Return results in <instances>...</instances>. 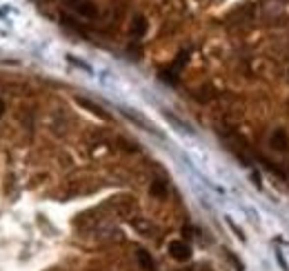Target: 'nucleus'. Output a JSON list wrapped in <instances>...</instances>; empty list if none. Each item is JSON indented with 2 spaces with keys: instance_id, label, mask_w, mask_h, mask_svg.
<instances>
[{
  "instance_id": "obj_5",
  "label": "nucleus",
  "mask_w": 289,
  "mask_h": 271,
  "mask_svg": "<svg viewBox=\"0 0 289 271\" xmlns=\"http://www.w3.org/2000/svg\"><path fill=\"white\" fill-rule=\"evenodd\" d=\"M131 31H134L136 38H143L144 31H147V20H144L143 16H136V18H134V25H131Z\"/></svg>"
},
{
  "instance_id": "obj_3",
  "label": "nucleus",
  "mask_w": 289,
  "mask_h": 271,
  "mask_svg": "<svg viewBox=\"0 0 289 271\" xmlns=\"http://www.w3.org/2000/svg\"><path fill=\"white\" fill-rule=\"evenodd\" d=\"M136 258H138V265L143 267L144 271H154V258L149 256V251L138 249V251H136Z\"/></svg>"
},
{
  "instance_id": "obj_2",
  "label": "nucleus",
  "mask_w": 289,
  "mask_h": 271,
  "mask_svg": "<svg viewBox=\"0 0 289 271\" xmlns=\"http://www.w3.org/2000/svg\"><path fill=\"white\" fill-rule=\"evenodd\" d=\"M271 147L280 149V151H287L289 149V138H287V133H285L283 129L274 131V136H271Z\"/></svg>"
},
{
  "instance_id": "obj_9",
  "label": "nucleus",
  "mask_w": 289,
  "mask_h": 271,
  "mask_svg": "<svg viewBox=\"0 0 289 271\" xmlns=\"http://www.w3.org/2000/svg\"><path fill=\"white\" fill-rule=\"evenodd\" d=\"M69 2H71V5H78V2H80V0H69Z\"/></svg>"
},
{
  "instance_id": "obj_6",
  "label": "nucleus",
  "mask_w": 289,
  "mask_h": 271,
  "mask_svg": "<svg viewBox=\"0 0 289 271\" xmlns=\"http://www.w3.org/2000/svg\"><path fill=\"white\" fill-rule=\"evenodd\" d=\"M78 105H83V107H87L91 114H96V116H100V118H107V114H105L100 107H96V105H91L89 100H85V98H78Z\"/></svg>"
},
{
  "instance_id": "obj_1",
  "label": "nucleus",
  "mask_w": 289,
  "mask_h": 271,
  "mask_svg": "<svg viewBox=\"0 0 289 271\" xmlns=\"http://www.w3.org/2000/svg\"><path fill=\"white\" fill-rule=\"evenodd\" d=\"M169 256L180 260V262H185L191 258V247L185 242V240H172V242H169Z\"/></svg>"
},
{
  "instance_id": "obj_7",
  "label": "nucleus",
  "mask_w": 289,
  "mask_h": 271,
  "mask_svg": "<svg viewBox=\"0 0 289 271\" xmlns=\"http://www.w3.org/2000/svg\"><path fill=\"white\" fill-rule=\"evenodd\" d=\"M165 191H167V189H165V184L160 182H154V187H151V193H156V196H165Z\"/></svg>"
},
{
  "instance_id": "obj_4",
  "label": "nucleus",
  "mask_w": 289,
  "mask_h": 271,
  "mask_svg": "<svg viewBox=\"0 0 289 271\" xmlns=\"http://www.w3.org/2000/svg\"><path fill=\"white\" fill-rule=\"evenodd\" d=\"M76 9H78V14L85 16V18H96V14H98L96 5H93V2H85V0H80L78 5H76Z\"/></svg>"
},
{
  "instance_id": "obj_8",
  "label": "nucleus",
  "mask_w": 289,
  "mask_h": 271,
  "mask_svg": "<svg viewBox=\"0 0 289 271\" xmlns=\"http://www.w3.org/2000/svg\"><path fill=\"white\" fill-rule=\"evenodd\" d=\"M2 114H5V102L0 100V116H2Z\"/></svg>"
}]
</instances>
